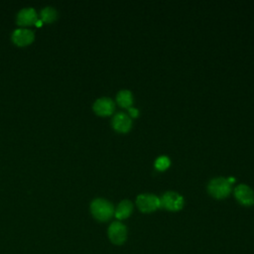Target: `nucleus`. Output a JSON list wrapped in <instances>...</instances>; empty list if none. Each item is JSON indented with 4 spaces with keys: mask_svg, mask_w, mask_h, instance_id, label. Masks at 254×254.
<instances>
[{
    "mask_svg": "<svg viewBox=\"0 0 254 254\" xmlns=\"http://www.w3.org/2000/svg\"><path fill=\"white\" fill-rule=\"evenodd\" d=\"M90 211L93 217L98 221H107L114 215L112 203L104 198H95L90 203Z\"/></svg>",
    "mask_w": 254,
    "mask_h": 254,
    "instance_id": "1",
    "label": "nucleus"
},
{
    "mask_svg": "<svg viewBox=\"0 0 254 254\" xmlns=\"http://www.w3.org/2000/svg\"><path fill=\"white\" fill-rule=\"evenodd\" d=\"M207 190L211 196L217 199H222L231 191V185L228 183L227 179L215 178L212 179L207 186Z\"/></svg>",
    "mask_w": 254,
    "mask_h": 254,
    "instance_id": "2",
    "label": "nucleus"
},
{
    "mask_svg": "<svg viewBox=\"0 0 254 254\" xmlns=\"http://www.w3.org/2000/svg\"><path fill=\"white\" fill-rule=\"evenodd\" d=\"M136 204L142 212L146 213L153 212L159 207H161L160 197L151 193L139 194L136 198Z\"/></svg>",
    "mask_w": 254,
    "mask_h": 254,
    "instance_id": "3",
    "label": "nucleus"
},
{
    "mask_svg": "<svg viewBox=\"0 0 254 254\" xmlns=\"http://www.w3.org/2000/svg\"><path fill=\"white\" fill-rule=\"evenodd\" d=\"M161 207L170 211L181 210L184 206V198L181 194L175 191H166L160 198Z\"/></svg>",
    "mask_w": 254,
    "mask_h": 254,
    "instance_id": "4",
    "label": "nucleus"
},
{
    "mask_svg": "<svg viewBox=\"0 0 254 254\" xmlns=\"http://www.w3.org/2000/svg\"><path fill=\"white\" fill-rule=\"evenodd\" d=\"M109 240L116 245H121L126 241L127 238V228L120 221L112 222L107 230Z\"/></svg>",
    "mask_w": 254,
    "mask_h": 254,
    "instance_id": "5",
    "label": "nucleus"
},
{
    "mask_svg": "<svg viewBox=\"0 0 254 254\" xmlns=\"http://www.w3.org/2000/svg\"><path fill=\"white\" fill-rule=\"evenodd\" d=\"M234 196L243 205L250 206L254 204V190L246 185L237 186L234 189Z\"/></svg>",
    "mask_w": 254,
    "mask_h": 254,
    "instance_id": "6",
    "label": "nucleus"
},
{
    "mask_svg": "<svg viewBox=\"0 0 254 254\" xmlns=\"http://www.w3.org/2000/svg\"><path fill=\"white\" fill-rule=\"evenodd\" d=\"M35 35L34 33L25 28H19L15 30L12 34V41L18 47H26L34 42Z\"/></svg>",
    "mask_w": 254,
    "mask_h": 254,
    "instance_id": "7",
    "label": "nucleus"
},
{
    "mask_svg": "<svg viewBox=\"0 0 254 254\" xmlns=\"http://www.w3.org/2000/svg\"><path fill=\"white\" fill-rule=\"evenodd\" d=\"M39 17L34 8H24L17 14V24L20 27H28L36 25Z\"/></svg>",
    "mask_w": 254,
    "mask_h": 254,
    "instance_id": "8",
    "label": "nucleus"
},
{
    "mask_svg": "<svg viewBox=\"0 0 254 254\" xmlns=\"http://www.w3.org/2000/svg\"><path fill=\"white\" fill-rule=\"evenodd\" d=\"M114 102L108 97H100L93 103V111L99 116L111 115L114 111Z\"/></svg>",
    "mask_w": 254,
    "mask_h": 254,
    "instance_id": "9",
    "label": "nucleus"
},
{
    "mask_svg": "<svg viewBox=\"0 0 254 254\" xmlns=\"http://www.w3.org/2000/svg\"><path fill=\"white\" fill-rule=\"evenodd\" d=\"M112 126L117 132L126 133L130 130L132 126V121L127 114L123 112H118L114 115L112 119Z\"/></svg>",
    "mask_w": 254,
    "mask_h": 254,
    "instance_id": "10",
    "label": "nucleus"
},
{
    "mask_svg": "<svg viewBox=\"0 0 254 254\" xmlns=\"http://www.w3.org/2000/svg\"><path fill=\"white\" fill-rule=\"evenodd\" d=\"M133 210V204L130 200L124 199L119 202L116 209L114 210V215L117 219H126L130 216Z\"/></svg>",
    "mask_w": 254,
    "mask_h": 254,
    "instance_id": "11",
    "label": "nucleus"
},
{
    "mask_svg": "<svg viewBox=\"0 0 254 254\" xmlns=\"http://www.w3.org/2000/svg\"><path fill=\"white\" fill-rule=\"evenodd\" d=\"M40 18L43 23H53L58 19V11L51 6L45 7L40 13Z\"/></svg>",
    "mask_w": 254,
    "mask_h": 254,
    "instance_id": "12",
    "label": "nucleus"
},
{
    "mask_svg": "<svg viewBox=\"0 0 254 254\" xmlns=\"http://www.w3.org/2000/svg\"><path fill=\"white\" fill-rule=\"evenodd\" d=\"M116 101L119 104V106L123 108H130L133 102L132 93L129 90H121L118 92L116 96Z\"/></svg>",
    "mask_w": 254,
    "mask_h": 254,
    "instance_id": "13",
    "label": "nucleus"
},
{
    "mask_svg": "<svg viewBox=\"0 0 254 254\" xmlns=\"http://www.w3.org/2000/svg\"><path fill=\"white\" fill-rule=\"evenodd\" d=\"M171 162L167 156H160L155 161V168L159 171H165L170 166Z\"/></svg>",
    "mask_w": 254,
    "mask_h": 254,
    "instance_id": "14",
    "label": "nucleus"
},
{
    "mask_svg": "<svg viewBox=\"0 0 254 254\" xmlns=\"http://www.w3.org/2000/svg\"><path fill=\"white\" fill-rule=\"evenodd\" d=\"M128 111H129L130 116H131V117H133V118L137 117V116H138V114H139V111H138L136 108H132V107H130V108H128Z\"/></svg>",
    "mask_w": 254,
    "mask_h": 254,
    "instance_id": "15",
    "label": "nucleus"
}]
</instances>
